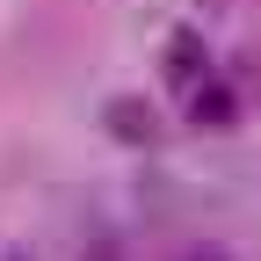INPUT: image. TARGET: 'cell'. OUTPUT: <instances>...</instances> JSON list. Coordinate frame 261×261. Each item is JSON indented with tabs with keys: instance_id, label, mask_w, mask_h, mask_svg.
Wrapping results in <instances>:
<instances>
[{
	"instance_id": "4",
	"label": "cell",
	"mask_w": 261,
	"mask_h": 261,
	"mask_svg": "<svg viewBox=\"0 0 261 261\" xmlns=\"http://www.w3.org/2000/svg\"><path fill=\"white\" fill-rule=\"evenodd\" d=\"M87 261H116V247H94V254H87Z\"/></svg>"
},
{
	"instance_id": "1",
	"label": "cell",
	"mask_w": 261,
	"mask_h": 261,
	"mask_svg": "<svg viewBox=\"0 0 261 261\" xmlns=\"http://www.w3.org/2000/svg\"><path fill=\"white\" fill-rule=\"evenodd\" d=\"M102 130L116 145H152L160 138V109L145 102V94H109L102 102Z\"/></svg>"
},
{
	"instance_id": "5",
	"label": "cell",
	"mask_w": 261,
	"mask_h": 261,
	"mask_svg": "<svg viewBox=\"0 0 261 261\" xmlns=\"http://www.w3.org/2000/svg\"><path fill=\"white\" fill-rule=\"evenodd\" d=\"M189 261H225V254H189Z\"/></svg>"
},
{
	"instance_id": "2",
	"label": "cell",
	"mask_w": 261,
	"mask_h": 261,
	"mask_svg": "<svg viewBox=\"0 0 261 261\" xmlns=\"http://www.w3.org/2000/svg\"><path fill=\"white\" fill-rule=\"evenodd\" d=\"M189 123H196V130H232V123H240V87H225L218 73L196 80V87H189Z\"/></svg>"
},
{
	"instance_id": "3",
	"label": "cell",
	"mask_w": 261,
	"mask_h": 261,
	"mask_svg": "<svg viewBox=\"0 0 261 261\" xmlns=\"http://www.w3.org/2000/svg\"><path fill=\"white\" fill-rule=\"evenodd\" d=\"M160 65H167V87H196V80H211V51L196 29H167V51H160Z\"/></svg>"
}]
</instances>
